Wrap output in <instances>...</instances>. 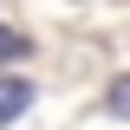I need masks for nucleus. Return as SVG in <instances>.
I'll list each match as a JSON object with an SVG mask.
<instances>
[{"instance_id": "7ed1b4c3", "label": "nucleus", "mask_w": 130, "mask_h": 130, "mask_svg": "<svg viewBox=\"0 0 130 130\" xmlns=\"http://www.w3.org/2000/svg\"><path fill=\"white\" fill-rule=\"evenodd\" d=\"M13 59H26V39L13 26H0V65H13Z\"/></svg>"}, {"instance_id": "f257e3e1", "label": "nucleus", "mask_w": 130, "mask_h": 130, "mask_svg": "<svg viewBox=\"0 0 130 130\" xmlns=\"http://www.w3.org/2000/svg\"><path fill=\"white\" fill-rule=\"evenodd\" d=\"M20 111H32V85L26 78H0V124H13Z\"/></svg>"}, {"instance_id": "f03ea898", "label": "nucleus", "mask_w": 130, "mask_h": 130, "mask_svg": "<svg viewBox=\"0 0 130 130\" xmlns=\"http://www.w3.org/2000/svg\"><path fill=\"white\" fill-rule=\"evenodd\" d=\"M104 111H111V117H130V78H111V91H104Z\"/></svg>"}]
</instances>
